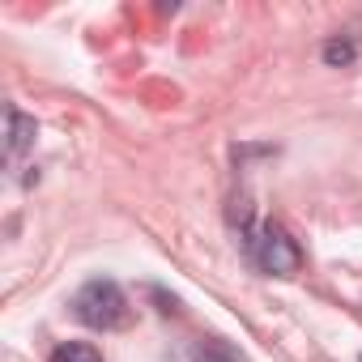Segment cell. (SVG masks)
Instances as JSON below:
<instances>
[{
  "instance_id": "1",
  "label": "cell",
  "mask_w": 362,
  "mask_h": 362,
  "mask_svg": "<svg viewBox=\"0 0 362 362\" xmlns=\"http://www.w3.org/2000/svg\"><path fill=\"white\" fill-rule=\"evenodd\" d=\"M73 315L94 332H115L132 320V307H128V294L119 290V281L94 277L73 294Z\"/></svg>"
},
{
  "instance_id": "4",
  "label": "cell",
  "mask_w": 362,
  "mask_h": 362,
  "mask_svg": "<svg viewBox=\"0 0 362 362\" xmlns=\"http://www.w3.org/2000/svg\"><path fill=\"white\" fill-rule=\"evenodd\" d=\"M358 60V43L354 39H328L324 43V64L328 69H349Z\"/></svg>"
},
{
  "instance_id": "3",
  "label": "cell",
  "mask_w": 362,
  "mask_h": 362,
  "mask_svg": "<svg viewBox=\"0 0 362 362\" xmlns=\"http://www.w3.org/2000/svg\"><path fill=\"white\" fill-rule=\"evenodd\" d=\"M5 124H9V128H5V158H9V162H18V158L35 145L39 124H35L26 111H18V107H9V111H5Z\"/></svg>"
},
{
  "instance_id": "5",
  "label": "cell",
  "mask_w": 362,
  "mask_h": 362,
  "mask_svg": "<svg viewBox=\"0 0 362 362\" xmlns=\"http://www.w3.org/2000/svg\"><path fill=\"white\" fill-rule=\"evenodd\" d=\"M52 362H103V354L90 341H64L52 349Z\"/></svg>"
},
{
  "instance_id": "2",
  "label": "cell",
  "mask_w": 362,
  "mask_h": 362,
  "mask_svg": "<svg viewBox=\"0 0 362 362\" xmlns=\"http://www.w3.org/2000/svg\"><path fill=\"white\" fill-rule=\"evenodd\" d=\"M252 260H256V269L269 273V277H294V273L303 269L298 243H294L281 226H273V222H264V226L252 235Z\"/></svg>"
}]
</instances>
